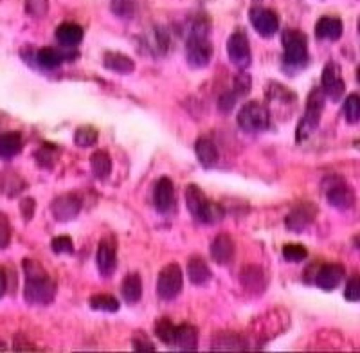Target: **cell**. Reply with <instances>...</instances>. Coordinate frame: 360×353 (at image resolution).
Returning <instances> with one entry per match:
<instances>
[{
  "mask_svg": "<svg viewBox=\"0 0 360 353\" xmlns=\"http://www.w3.org/2000/svg\"><path fill=\"white\" fill-rule=\"evenodd\" d=\"M344 297L348 301H353V303L360 301V272H356L348 279L346 288H344Z\"/></svg>",
  "mask_w": 360,
  "mask_h": 353,
  "instance_id": "8d00e7d4",
  "label": "cell"
},
{
  "mask_svg": "<svg viewBox=\"0 0 360 353\" xmlns=\"http://www.w3.org/2000/svg\"><path fill=\"white\" fill-rule=\"evenodd\" d=\"M344 117L349 124H355L360 121V94H349L344 101Z\"/></svg>",
  "mask_w": 360,
  "mask_h": 353,
  "instance_id": "d6a6232c",
  "label": "cell"
},
{
  "mask_svg": "<svg viewBox=\"0 0 360 353\" xmlns=\"http://www.w3.org/2000/svg\"><path fill=\"white\" fill-rule=\"evenodd\" d=\"M227 54H229L231 63L236 65L238 69H247L250 65L252 54H250V46L245 33L236 31V33L231 34L229 41H227Z\"/></svg>",
  "mask_w": 360,
  "mask_h": 353,
  "instance_id": "7c38bea8",
  "label": "cell"
},
{
  "mask_svg": "<svg viewBox=\"0 0 360 353\" xmlns=\"http://www.w3.org/2000/svg\"><path fill=\"white\" fill-rule=\"evenodd\" d=\"M188 276H189V281L193 285H205L211 279V269H209L207 263L200 258V256H193L191 259L188 262Z\"/></svg>",
  "mask_w": 360,
  "mask_h": 353,
  "instance_id": "603a6c76",
  "label": "cell"
},
{
  "mask_svg": "<svg viewBox=\"0 0 360 353\" xmlns=\"http://www.w3.org/2000/svg\"><path fill=\"white\" fill-rule=\"evenodd\" d=\"M249 20L262 38H272L279 31V18L272 9L252 8L249 11Z\"/></svg>",
  "mask_w": 360,
  "mask_h": 353,
  "instance_id": "30bf717a",
  "label": "cell"
},
{
  "mask_svg": "<svg viewBox=\"0 0 360 353\" xmlns=\"http://www.w3.org/2000/svg\"><path fill=\"white\" fill-rule=\"evenodd\" d=\"M121 294H123L124 303L135 304L139 303L141 297H143V279L137 272H131L127 278L123 279L121 283Z\"/></svg>",
  "mask_w": 360,
  "mask_h": 353,
  "instance_id": "ffe728a7",
  "label": "cell"
},
{
  "mask_svg": "<svg viewBox=\"0 0 360 353\" xmlns=\"http://www.w3.org/2000/svg\"><path fill=\"white\" fill-rule=\"evenodd\" d=\"M283 69L288 76H294L295 72L303 70L310 63L308 56V40L301 31H285L283 33Z\"/></svg>",
  "mask_w": 360,
  "mask_h": 353,
  "instance_id": "7a4b0ae2",
  "label": "cell"
},
{
  "mask_svg": "<svg viewBox=\"0 0 360 353\" xmlns=\"http://www.w3.org/2000/svg\"><path fill=\"white\" fill-rule=\"evenodd\" d=\"M188 63L193 69H204L213 60V46L207 38V27L200 24H195L191 29V34L188 38Z\"/></svg>",
  "mask_w": 360,
  "mask_h": 353,
  "instance_id": "277c9868",
  "label": "cell"
},
{
  "mask_svg": "<svg viewBox=\"0 0 360 353\" xmlns=\"http://www.w3.org/2000/svg\"><path fill=\"white\" fill-rule=\"evenodd\" d=\"M134 349H137V352H155V346L148 339H135Z\"/></svg>",
  "mask_w": 360,
  "mask_h": 353,
  "instance_id": "ee69618b",
  "label": "cell"
},
{
  "mask_svg": "<svg viewBox=\"0 0 360 353\" xmlns=\"http://www.w3.org/2000/svg\"><path fill=\"white\" fill-rule=\"evenodd\" d=\"M214 349H245V341H242V337L234 335V333H218L214 337Z\"/></svg>",
  "mask_w": 360,
  "mask_h": 353,
  "instance_id": "4dcf8cb0",
  "label": "cell"
},
{
  "mask_svg": "<svg viewBox=\"0 0 360 353\" xmlns=\"http://www.w3.org/2000/svg\"><path fill=\"white\" fill-rule=\"evenodd\" d=\"M324 112V92L321 89H314L308 94L307 110H304L303 120L299 123L297 128V141H304L310 137L315 131V128L319 127L321 115Z\"/></svg>",
  "mask_w": 360,
  "mask_h": 353,
  "instance_id": "8992f818",
  "label": "cell"
},
{
  "mask_svg": "<svg viewBox=\"0 0 360 353\" xmlns=\"http://www.w3.org/2000/svg\"><path fill=\"white\" fill-rule=\"evenodd\" d=\"M236 92L231 91V92H225V94H221L220 101H218V108H220L221 112H229L233 110V107L236 105Z\"/></svg>",
  "mask_w": 360,
  "mask_h": 353,
  "instance_id": "b9f144b4",
  "label": "cell"
},
{
  "mask_svg": "<svg viewBox=\"0 0 360 353\" xmlns=\"http://www.w3.org/2000/svg\"><path fill=\"white\" fill-rule=\"evenodd\" d=\"M155 335L159 337L162 342L173 346V342H175V335H176V326L173 325L169 319L162 317V319H159L155 323Z\"/></svg>",
  "mask_w": 360,
  "mask_h": 353,
  "instance_id": "1f68e13d",
  "label": "cell"
},
{
  "mask_svg": "<svg viewBox=\"0 0 360 353\" xmlns=\"http://www.w3.org/2000/svg\"><path fill=\"white\" fill-rule=\"evenodd\" d=\"M249 91H250V76L242 70V72L236 76V79H234V92H236V96L240 98V96H245Z\"/></svg>",
  "mask_w": 360,
  "mask_h": 353,
  "instance_id": "60d3db41",
  "label": "cell"
},
{
  "mask_svg": "<svg viewBox=\"0 0 360 353\" xmlns=\"http://www.w3.org/2000/svg\"><path fill=\"white\" fill-rule=\"evenodd\" d=\"M323 191L328 198V204L335 210L346 211L355 205V191L340 176H326L323 181Z\"/></svg>",
  "mask_w": 360,
  "mask_h": 353,
  "instance_id": "52a82bcc",
  "label": "cell"
},
{
  "mask_svg": "<svg viewBox=\"0 0 360 353\" xmlns=\"http://www.w3.org/2000/svg\"><path fill=\"white\" fill-rule=\"evenodd\" d=\"M242 283L243 287L250 288L252 292H263L266 287L265 272H263V269L249 265V267L243 269L242 272Z\"/></svg>",
  "mask_w": 360,
  "mask_h": 353,
  "instance_id": "83f0119b",
  "label": "cell"
},
{
  "mask_svg": "<svg viewBox=\"0 0 360 353\" xmlns=\"http://www.w3.org/2000/svg\"><path fill=\"white\" fill-rule=\"evenodd\" d=\"M27 188L25 181L13 169H2L0 172V193L6 197H18Z\"/></svg>",
  "mask_w": 360,
  "mask_h": 353,
  "instance_id": "d6986e66",
  "label": "cell"
},
{
  "mask_svg": "<svg viewBox=\"0 0 360 353\" xmlns=\"http://www.w3.org/2000/svg\"><path fill=\"white\" fill-rule=\"evenodd\" d=\"M25 9L31 17H44L47 13V0H25Z\"/></svg>",
  "mask_w": 360,
  "mask_h": 353,
  "instance_id": "ab89813d",
  "label": "cell"
},
{
  "mask_svg": "<svg viewBox=\"0 0 360 353\" xmlns=\"http://www.w3.org/2000/svg\"><path fill=\"white\" fill-rule=\"evenodd\" d=\"M355 146H356V148H360V141H356V143H355Z\"/></svg>",
  "mask_w": 360,
  "mask_h": 353,
  "instance_id": "681fc988",
  "label": "cell"
},
{
  "mask_svg": "<svg viewBox=\"0 0 360 353\" xmlns=\"http://www.w3.org/2000/svg\"><path fill=\"white\" fill-rule=\"evenodd\" d=\"M2 349H6V346L2 345V342H0V352H2Z\"/></svg>",
  "mask_w": 360,
  "mask_h": 353,
  "instance_id": "c3c4849f",
  "label": "cell"
},
{
  "mask_svg": "<svg viewBox=\"0 0 360 353\" xmlns=\"http://www.w3.org/2000/svg\"><path fill=\"white\" fill-rule=\"evenodd\" d=\"M346 276V269L340 263H324L323 267H319L317 274H315V285L326 292L335 290L340 285V281Z\"/></svg>",
  "mask_w": 360,
  "mask_h": 353,
  "instance_id": "2e32d148",
  "label": "cell"
},
{
  "mask_svg": "<svg viewBox=\"0 0 360 353\" xmlns=\"http://www.w3.org/2000/svg\"><path fill=\"white\" fill-rule=\"evenodd\" d=\"M51 249H53V252H56V255H72V238H70V236H65V234H63V236H56V238L51 242Z\"/></svg>",
  "mask_w": 360,
  "mask_h": 353,
  "instance_id": "d590c367",
  "label": "cell"
},
{
  "mask_svg": "<svg viewBox=\"0 0 360 353\" xmlns=\"http://www.w3.org/2000/svg\"><path fill=\"white\" fill-rule=\"evenodd\" d=\"M83 200L78 193H65L60 195L56 200L51 204V211H53L54 220L58 222H70L78 217L82 211Z\"/></svg>",
  "mask_w": 360,
  "mask_h": 353,
  "instance_id": "8fae6325",
  "label": "cell"
},
{
  "mask_svg": "<svg viewBox=\"0 0 360 353\" xmlns=\"http://www.w3.org/2000/svg\"><path fill=\"white\" fill-rule=\"evenodd\" d=\"M11 242V222L6 213H0V249H8Z\"/></svg>",
  "mask_w": 360,
  "mask_h": 353,
  "instance_id": "f35d334b",
  "label": "cell"
},
{
  "mask_svg": "<svg viewBox=\"0 0 360 353\" xmlns=\"http://www.w3.org/2000/svg\"><path fill=\"white\" fill-rule=\"evenodd\" d=\"M90 168L94 173L96 179L99 181H107L112 173V159L107 150H98L90 155Z\"/></svg>",
  "mask_w": 360,
  "mask_h": 353,
  "instance_id": "cb8c5ba5",
  "label": "cell"
},
{
  "mask_svg": "<svg viewBox=\"0 0 360 353\" xmlns=\"http://www.w3.org/2000/svg\"><path fill=\"white\" fill-rule=\"evenodd\" d=\"M56 40L63 47H76L83 40V27L72 22H65L56 29Z\"/></svg>",
  "mask_w": 360,
  "mask_h": 353,
  "instance_id": "7402d4cb",
  "label": "cell"
},
{
  "mask_svg": "<svg viewBox=\"0 0 360 353\" xmlns=\"http://www.w3.org/2000/svg\"><path fill=\"white\" fill-rule=\"evenodd\" d=\"M25 287L24 297L29 304H51L56 296V283L45 272L37 259L27 258L24 262Z\"/></svg>",
  "mask_w": 360,
  "mask_h": 353,
  "instance_id": "6da1fadb",
  "label": "cell"
},
{
  "mask_svg": "<svg viewBox=\"0 0 360 353\" xmlns=\"http://www.w3.org/2000/svg\"><path fill=\"white\" fill-rule=\"evenodd\" d=\"M283 258L290 263L304 262L308 258L307 247L299 245V243H288V245L283 247Z\"/></svg>",
  "mask_w": 360,
  "mask_h": 353,
  "instance_id": "e575fe53",
  "label": "cell"
},
{
  "mask_svg": "<svg viewBox=\"0 0 360 353\" xmlns=\"http://www.w3.org/2000/svg\"><path fill=\"white\" fill-rule=\"evenodd\" d=\"M89 304L92 310H99V312H117L119 301L110 294H96L89 300Z\"/></svg>",
  "mask_w": 360,
  "mask_h": 353,
  "instance_id": "f546056e",
  "label": "cell"
},
{
  "mask_svg": "<svg viewBox=\"0 0 360 353\" xmlns=\"http://www.w3.org/2000/svg\"><path fill=\"white\" fill-rule=\"evenodd\" d=\"M321 91L324 92L328 99L339 101L346 92V83H344L340 65L335 62H328L321 75Z\"/></svg>",
  "mask_w": 360,
  "mask_h": 353,
  "instance_id": "9c48e42d",
  "label": "cell"
},
{
  "mask_svg": "<svg viewBox=\"0 0 360 353\" xmlns=\"http://www.w3.org/2000/svg\"><path fill=\"white\" fill-rule=\"evenodd\" d=\"M34 210H37V202H34L33 198H24V200L20 202V211L27 222L31 220V218H33Z\"/></svg>",
  "mask_w": 360,
  "mask_h": 353,
  "instance_id": "7bdbcfd3",
  "label": "cell"
},
{
  "mask_svg": "<svg viewBox=\"0 0 360 353\" xmlns=\"http://www.w3.org/2000/svg\"><path fill=\"white\" fill-rule=\"evenodd\" d=\"M195 152H197L198 160H200V165L204 168H213V166H217L218 150L211 139H205V137L198 139L195 143Z\"/></svg>",
  "mask_w": 360,
  "mask_h": 353,
  "instance_id": "d4e9b609",
  "label": "cell"
},
{
  "mask_svg": "<svg viewBox=\"0 0 360 353\" xmlns=\"http://www.w3.org/2000/svg\"><path fill=\"white\" fill-rule=\"evenodd\" d=\"M182 269L179 263H168L166 267H162L159 274V281H157V294L160 300L172 301L182 292Z\"/></svg>",
  "mask_w": 360,
  "mask_h": 353,
  "instance_id": "ba28073f",
  "label": "cell"
},
{
  "mask_svg": "<svg viewBox=\"0 0 360 353\" xmlns=\"http://www.w3.org/2000/svg\"><path fill=\"white\" fill-rule=\"evenodd\" d=\"M353 245H355L356 249H360V234H356V236H353Z\"/></svg>",
  "mask_w": 360,
  "mask_h": 353,
  "instance_id": "bcb514c9",
  "label": "cell"
},
{
  "mask_svg": "<svg viewBox=\"0 0 360 353\" xmlns=\"http://www.w3.org/2000/svg\"><path fill=\"white\" fill-rule=\"evenodd\" d=\"M198 345V330L191 325H182L176 326V335L173 346L180 349H186V352H191V349H197Z\"/></svg>",
  "mask_w": 360,
  "mask_h": 353,
  "instance_id": "4316f807",
  "label": "cell"
},
{
  "mask_svg": "<svg viewBox=\"0 0 360 353\" xmlns=\"http://www.w3.org/2000/svg\"><path fill=\"white\" fill-rule=\"evenodd\" d=\"M238 127L247 134H258L270 127V112L258 101H249L238 112Z\"/></svg>",
  "mask_w": 360,
  "mask_h": 353,
  "instance_id": "5b68a950",
  "label": "cell"
},
{
  "mask_svg": "<svg viewBox=\"0 0 360 353\" xmlns=\"http://www.w3.org/2000/svg\"><path fill=\"white\" fill-rule=\"evenodd\" d=\"M356 79H359V83H360V67H359V70H356Z\"/></svg>",
  "mask_w": 360,
  "mask_h": 353,
  "instance_id": "7dc6e473",
  "label": "cell"
},
{
  "mask_svg": "<svg viewBox=\"0 0 360 353\" xmlns=\"http://www.w3.org/2000/svg\"><path fill=\"white\" fill-rule=\"evenodd\" d=\"M37 62L41 69L53 70L65 62V54L60 53V51L54 49V47H41L37 53Z\"/></svg>",
  "mask_w": 360,
  "mask_h": 353,
  "instance_id": "f1b7e54d",
  "label": "cell"
},
{
  "mask_svg": "<svg viewBox=\"0 0 360 353\" xmlns=\"http://www.w3.org/2000/svg\"><path fill=\"white\" fill-rule=\"evenodd\" d=\"M186 204L189 213L204 224H218L224 218V210L209 200L197 184H189L186 189Z\"/></svg>",
  "mask_w": 360,
  "mask_h": 353,
  "instance_id": "3957f363",
  "label": "cell"
},
{
  "mask_svg": "<svg viewBox=\"0 0 360 353\" xmlns=\"http://www.w3.org/2000/svg\"><path fill=\"white\" fill-rule=\"evenodd\" d=\"M315 218H317V207L310 202H301L287 214L285 226L292 233H303L308 226L314 224Z\"/></svg>",
  "mask_w": 360,
  "mask_h": 353,
  "instance_id": "4fadbf2b",
  "label": "cell"
},
{
  "mask_svg": "<svg viewBox=\"0 0 360 353\" xmlns=\"http://www.w3.org/2000/svg\"><path fill=\"white\" fill-rule=\"evenodd\" d=\"M96 263L101 272L103 278H110L117 267V245L112 238H103L99 242L98 255H96Z\"/></svg>",
  "mask_w": 360,
  "mask_h": 353,
  "instance_id": "5bb4252c",
  "label": "cell"
},
{
  "mask_svg": "<svg viewBox=\"0 0 360 353\" xmlns=\"http://www.w3.org/2000/svg\"><path fill=\"white\" fill-rule=\"evenodd\" d=\"M99 134L96 128L92 127H82L74 131V143L82 146V148H89V146H94L96 141H98Z\"/></svg>",
  "mask_w": 360,
  "mask_h": 353,
  "instance_id": "836d02e7",
  "label": "cell"
},
{
  "mask_svg": "<svg viewBox=\"0 0 360 353\" xmlns=\"http://www.w3.org/2000/svg\"><path fill=\"white\" fill-rule=\"evenodd\" d=\"M6 292H8V276H6L4 269L0 267V300L6 296Z\"/></svg>",
  "mask_w": 360,
  "mask_h": 353,
  "instance_id": "f6af8a7d",
  "label": "cell"
},
{
  "mask_svg": "<svg viewBox=\"0 0 360 353\" xmlns=\"http://www.w3.org/2000/svg\"><path fill=\"white\" fill-rule=\"evenodd\" d=\"M153 205L159 213L166 214L175 207V188L172 179L160 176L153 188Z\"/></svg>",
  "mask_w": 360,
  "mask_h": 353,
  "instance_id": "9a60e30c",
  "label": "cell"
},
{
  "mask_svg": "<svg viewBox=\"0 0 360 353\" xmlns=\"http://www.w3.org/2000/svg\"><path fill=\"white\" fill-rule=\"evenodd\" d=\"M344 33V24L337 17H323L315 24V37L319 40H339Z\"/></svg>",
  "mask_w": 360,
  "mask_h": 353,
  "instance_id": "ac0fdd59",
  "label": "cell"
},
{
  "mask_svg": "<svg viewBox=\"0 0 360 353\" xmlns=\"http://www.w3.org/2000/svg\"><path fill=\"white\" fill-rule=\"evenodd\" d=\"M103 65L115 75H131L135 69V63L130 56L121 53H107L103 58Z\"/></svg>",
  "mask_w": 360,
  "mask_h": 353,
  "instance_id": "44dd1931",
  "label": "cell"
},
{
  "mask_svg": "<svg viewBox=\"0 0 360 353\" xmlns=\"http://www.w3.org/2000/svg\"><path fill=\"white\" fill-rule=\"evenodd\" d=\"M211 258L218 263V265H227L233 262L234 258V242L229 234H218L217 238L211 243Z\"/></svg>",
  "mask_w": 360,
  "mask_h": 353,
  "instance_id": "e0dca14e",
  "label": "cell"
},
{
  "mask_svg": "<svg viewBox=\"0 0 360 353\" xmlns=\"http://www.w3.org/2000/svg\"><path fill=\"white\" fill-rule=\"evenodd\" d=\"M34 160L41 168H53L54 162H56V157H54L53 146H44L38 152H34Z\"/></svg>",
  "mask_w": 360,
  "mask_h": 353,
  "instance_id": "74e56055",
  "label": "cell"
},
{
  "mask_svg": "<svg viewBox=\"0 0 360 353\" xmlns=\"http://www.w3.org/2000/svg\"><path fill=\"white\" fill-rule=\"evenodd\" d=\"M24 141L18 131H8L4 136L0 137V157L6 160L17 157L22 152Z\"/></svg>",
  "mask_w": 360,
  "mask_h": 353,
  "instance_id": "484cf974",
  "label": "cell"
}]
</instances>
